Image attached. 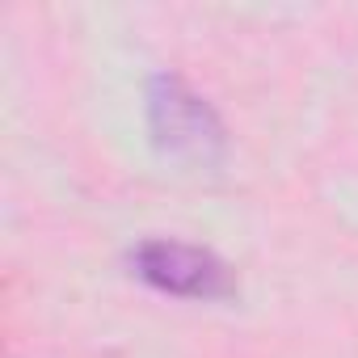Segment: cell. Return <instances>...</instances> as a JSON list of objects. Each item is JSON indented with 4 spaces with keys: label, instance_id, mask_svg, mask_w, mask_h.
<instances>
[{
    "label": "cell",
    "instance_id": "obj_1",
    "mask_svg": "<svg viewBox=\"0 0 358 358\" xmlns=\"http://www.w3.org/2000/svg\"><path fill=\"white\" fill-rule=\"evenodd\" d=\"M148 131L160 156L186 169H215L228 152L224 122L182 76H152L148 85Z\"/></svg>",
    "mask_w": 358,
    "mask_h": 358
},
{
    "label": "cell",
    "instance_id": "obj_2",
    "mask_svg": "<svg viewBox=\"0 0 358 358\" xmlns=\"http://www.w3.org/2000/svg\"><path fill=\"white\" fill-rule=\"evenodd\" d=\"M131 266L148 287H156L164 295H177V299H228L236 291L232 270L211 249L169 241V236L135 245Z\"/></svg>",
    "mask_w": 358,
    "mask_h": 358
}]
</instances>
